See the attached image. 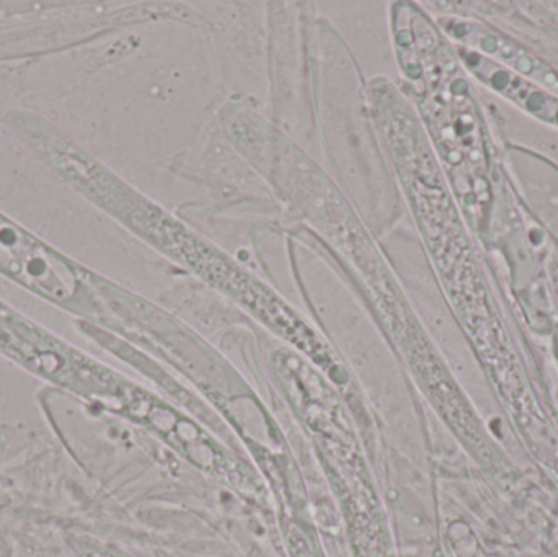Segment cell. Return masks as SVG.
Listing matches in <instances>:
<instances>
[{"label":"cell","instance_id":"cell-3","mask_svg":"<svg viewBox=\"0 0 558 557\" xmlns=\"http://www.w3.org/2000/svg\"><path fill=\"white\" fill-rule=\"evenodd\" d=\"M0 268L39 293L65 300L75 281L64 262L0 219Z\"/></svg>","mask_w":558,"mask_h":557},{"label":"cell","instance_id":"cell-1","mask_svg":"<svg viewBox=\"0 0 558 557\" xmlns=\"http://www.w3.org/2000/svg\"><path fill=\"white\" fill-rule=\"evenodd\" d=\"M117 193L124 221L150 245L232 298L295 349L311 339L312 327L267 283L245 270L231 255L133 190L120 189Z\"/></svg>","mask_w":558,"mask_h":557},{"label":"cell","instance_id":"cell-2","mask_svg":"<svg viewBox=\"0 0 558 557\" xmlns=\"http://www.w3.org/2000/svg\"><path fill=\"white\" fill-rule=\"evenodd\" d=\"M441 28L458 46L472 49L490 61L524 75L547 90H558V74L543 59L494 26L477 20L441 19Z\"/></svg>","mask_w":558,"mask_h":557},{"label":"cell","instance_id":"cell-4","mask_svg":"<svg viewBox=\"0 0 558 557\" xmlns=\"http://www.w3.org/2000/svg\"><path fill=\"white\" fill-rule=\"evenodd\" d=\"M459 59L469 72L482 84L501 97L518 105L544 123L558 128V97L554 92L541 87L524 75L517 74L472 49L456 46Z\"/></svg>","mask_w":558,"mask_h":557}]
</instances>
